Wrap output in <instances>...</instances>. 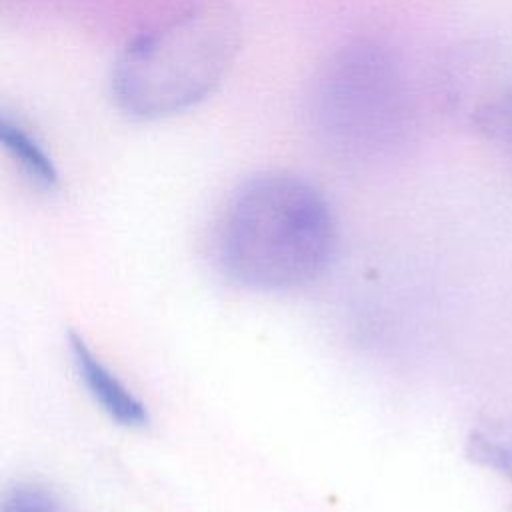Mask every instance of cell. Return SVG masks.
Wrapping results in <instances>:
<instances>
[{"mask_svg":"<svg viewBox=\"0 0 512 512\" xmlns=\"http://www.w3.org/2000/svg\"><path fill=\"white\" fill-rule=\"evenodd\" d=\"M0 512H62V506L42 486L18 484L4 496Z\"/></svg>","mask_w":512,"mask_h":512,"instance_id":"obj_8","label":"cell"},{"mask_svg":"<svg viewBox=\"0 0 512 512\" xmlns=\"http://www.w3.org/2000/svg\"><path fill=\"white\" fill-rule=\"evenodd\" d=\"M466 456L512 482V416L480 422L468 434Z\"/></svg>","mask_w":512,"mask_h":512,"instance_id":"obj_7","label":"cell"},{"mask_svg":"<svg viewBox=\"0 0 512 512\" xmlns=\"http://www.w3.org/2000/svg\"><path fill=\"white\" fill-rule=\"evenodd\" d=\"M68 346L72 364L84 382L88 394L100 404V408L120 426L142 428L150 416L146 406L110 372L98 356L88 348L84 338L76 332L68 334Z\"/></svg>","mask_w":512,"mask_h":512,"instance_id":"obj_5","label":"cell"},{"mask_svg":"<svg viewBox=\"0 0 512 512\" xmlns=\"http://www.w3.org/2000/svg\"><path fill=\"white\" fill-rule=\"evenodd\" d=\"M436 100L460 128L490 140L512 134V48L498 38L452 46L436 68Z\"/></svg>","mask_w":512,"mask_h":512,"instance_id":"obj_4","label":"cell"},{"mask_svg":"<svg viewBox=\"0 0 512 512\" xmlns=\"http://www.w3.org/2000/svg\"><path fill=\"white\" fill-rule=\"evenodd\" d=\"M306 120L316 142L336 158L382 160L416 132V102L400 58L376 40L336 48L314 72Z\"/></svg>","mask_w":512,"mask_h":512,"instance_id":"obj_3","label":"cell"},{"mask_svg":"<svg viewBox=\"0 0 512 512\" xmlns=\"http://www.w3.org/2000/svg\"><path fill=\"white\" fill-rule=\"evenodd\" d=\"M0 142L6 154L18 164L20 172L40 190L58 184V170L34 132L8 110L0 112Z\"/></svg>","mask_w":512,"mask_h":512,"instance_id":"obj_6","label":"cell"},{"mask_svg":"<svg viewBox=\"0 0 512 512\" xmlns=\"http://www.w3.org/2000/svg\"><path fill=\"white\" fill-rule=\"evenodd\" d=\"M336 226L326 196L290 172H262L230 196L218 232L224 274L254 292L314 282L330 262Z\"/></svg>","mask_w":512,"mask_h":512,"instance_id":"obj_1","label":"cell"},{"mask_svg":"<svg viewBox=\"0 0 512 512\" xmlns=\"http://www.w3.org/2000/svg\"><path fill=\"white\" fill-rule=\"evenodd\" d=\"M242 48V24L224 2H198L136 34L110 70L116 110L134 122L184 114L230 74Z\"/></svg>","mask_w":512,"mask_h":512,"instance_id":"obj_2","label":"cell"},{"mask_svg":"<svg viewBox=\"0 0 512 512\" xmlns=\"http://www.w3.org/2000/svg\"><path fill=\"white\" fill-rule=\"evenodd\" d=\"M508 142H510V144H512V134H510V138H508Z\"/></svg>","mask_w":512,"mask_h":512,"instance_id":"obj_9","label":"cell"}]
</instances>
